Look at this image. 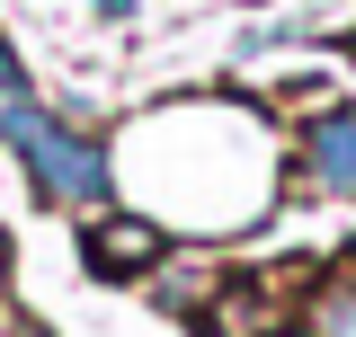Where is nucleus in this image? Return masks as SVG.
Here are the masks:
<instances>
[{"mask_svg":"<svg viewBox=\"0 0 356 337\" xmlns=\"http://www.w3.org/2000/svg\"><path fill=\"white\" fill-rule=\"evenodd\" d=\"M0 142L27 160V178H36V196L44 205H107L116 196V168H107V151L89 142L72 116H44L36 98H9L0 107Z\"/></svg>","mask_w":356,"mask_h":337,"instance_id":"nucleus-1","label":"nucleus"},{"mask_svg":"<svg viewBox=\"0 0 356 337\" xmlns=\"http://www.w3.org/2000/svg\"><path fill=\"white\" fill-rule=\"evenodd\" d=\"M81 266L98 275V284H134V275L161 266V231H152L143 213H107V222L81 231Z\"/></svg>","mask_w":356,"mask_h":337,"instance_id":"nucleus-2","label":"nucleus"},{"mask_svg":"<svg viewBox=\"0 0 356 337\" xmlns=\"http://www.w3.org/2000/svg\"><path fill=\"white\" fill-rule=\"evenodd\" d=\"M303 168L321 196H356V107L339 98V107H321L303 125Z\"/></svg>","mask_w":356,"mask_h":337,"instance_id":"nucleus-3","label":"nucleus"},{"mask_svg":"<svg viewBox=\"0 0 356 337\" xmlns=\"http://www.w3.org/2000/svg\"><path fill=\"white\" fill-rule=\"evenodd\" d=\"M312 337H356V284H330L312 302Z\"/></svg>","mask_w":356,"mask_h":337,"instance_id":"nucleus-4","label":"nucleus"},{"mask_svg":"<svg viewBox=\"0 0 356 337\" xmlns=\"http://www.w3.org/2000/svg\"><path fill=\"white\" fill-rule=\"evenodd\" d=\"M9 98H27V71H18V53L0 44V107H9Z\"/></svg>","mask_w":356,"mask_h":337,"instance_id":"nucleus-5","label":"nucleus"},{"mask_svg":"<svg viewBox=\"0 0 356 337\" xmlns=\"http://www.w3.org/2000/svg\"><path fill=\"white\" fill-rule=\"evenodd\" d=\"M276 337H294V329H276Z\"/></svg>","mask_w":356,"mask_h":337,"instance_id":"nucleus-6","label":"nucleus"}]
</instances>
